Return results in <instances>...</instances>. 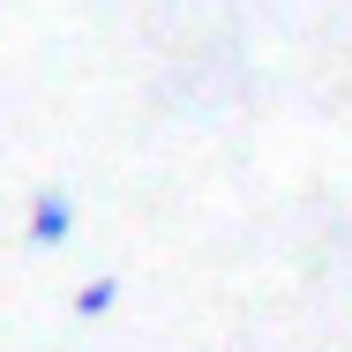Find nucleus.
I'll return each instance as SVG.
<instances>
[{"label": "nucleus", "instance_id": "obj_2", "mask_svg": "<svg viewBox=\"0 0 352 352\" xmlns=\"http://www.w3.org/2000/svg\"><path fill=\"white\" fill-rule=\"evenodd\" d=\"M113 300H120V278H90L82 292H75V315L98 322V315H113Z\"/></svg>", "mask_w": 352, "mask_h": 352}, {"label": "nucleus", "instance_id": "obj_1", "mask_svg": "<svg viewBox=\"0 0 352 352\" xmlns=\"http://www.w3.org/2000/svg\"><path fill=\"white\" fill-rule=\"evenodd\" d=\"M23 232H30V248H60V240L75 232V195H68V188H38Z\"/></svg>", "mask_w": 352, "mask_h": 352}]
</instances>
